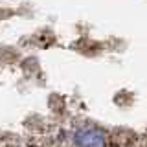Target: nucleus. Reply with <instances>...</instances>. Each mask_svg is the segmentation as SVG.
Wrapping results in <instances>:
<instances>
[{
    "label": "nucleus",
    "instance_id": "obj_1",
    "mask_svg": "<svg viewBox=\"0 0 147 147\" xmlns=\"http://www.w3.org/2000/svg\"><path fill=\"white\" fill-rule=\"evenodd\" d=\"M76 142L79 147H105V136L96 129L79 131L76 136Z\"/></svg>",
    "mask_w": 147,
    "mask_h": 147
}]
</instances>
